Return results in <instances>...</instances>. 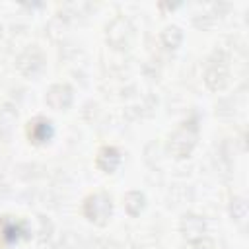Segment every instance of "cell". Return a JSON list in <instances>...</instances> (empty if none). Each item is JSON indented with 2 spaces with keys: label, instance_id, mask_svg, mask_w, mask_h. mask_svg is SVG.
I'll return each instance as SVG.
<instances>
[{
  "label": "cell",
  "instance_id": "1",
  "mask_svg": "<svg viewBox=\"0 0 249 249\" xmlns=\"http://www.w3.org/2000/svg\"><path fill=\"white\" fill-rule=\"evenodd\" d=\"M111 210H113L111 196L105 193H93L84 200V216L97 226H105L109 222Z\"/></svg>",
  "mask_w": 249,
  "mask_h": 249
},
{
  "label": "cell",
  "instance_id": "2",
  "mask_svg": "<svg viewBox=\"0 0 249 249\" xmlns=\"http://www.w3.org/2000/svg\"><path fill=\"white\" fill-rule=\"evenodd\" d=\"M25 222L16 216H2L0 218V245L10 247L21 237H25Z\"/></svg>",
  "mask_w": 249,
  "mask_h": 249
},
{
  "label": "cell",
  "instance_id": "3",
  "mask_svg": "<svg viewBox=\"0 0 249 249\" xmlns=\"http://www.w3.org/2000/svg\"><path fill=\"white\" fill-rule=\"evenodd\" d=\"M27 138L33 144H43L53 136V123L45 117H35L33 121L27 123Z\"/></svg>",
  "mask_w": 249,
  "mask_h": 249
},
{
  "label": "cell",
  "instance_id": "4",
  "mask_svg": "<svg viewBox=\"0 0 249 249\" xmlns=\"http://www.w3.org/2000/svg\"><path fill=\"white\" fill-rule=\"evenodd\" d=\"M121 163V152L115 146H101L95 154V165L103 173H113Z\"/></svg>",
  "mask_w": 249,
  "mask_h": 249
}]
</instances>
